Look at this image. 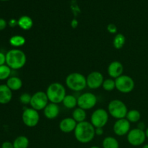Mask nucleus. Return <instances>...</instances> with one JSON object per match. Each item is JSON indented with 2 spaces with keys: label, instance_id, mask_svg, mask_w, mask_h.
<instances>
[{
  "label": "nucleus",
  "instance_id": "2eb2a0df",
  "mask_svg": "<svg viewBox=\"0 0 148 148\" xmlns=\"http://www.w3.org/2000/svg\"><path fill=\"white\" fill-rule=\"evenodd\" d=\"M77 123L73 118H65L62 119L59 123V130L64 133H70L75 131Z\"/></svg>",
  "mask_w": 148,
  "mask_h": 148
},
{
  "label": "nucleus",
  "instance_id": "aec40b11",
  "mask_svg": "<svg viewBox=\"0 0 148 148\" xmlns=\"http://www.w3.org/2000/svg\"><path fill=\"white\" fill-rule=\"evenodd\" d=\"M87 117V113L86 111L82 108H76L72 112V118L75 119V121L77 123H80L83 122L85 121Z\"/></svg>",
  "mask_w": 148,
  "mask_h": 148
},
{
  "label": "nucleus",
  "instance_id": "ea45409f",
  "mask_svg": "<svg viewBox=\"0 0 148 148\" xmlns=\"http://www.w3.org/2000/svg\"><path fill=\"white\" fill-rule=\"evenodd\" d=\"M90 148H101V147H98V146H92V147H90Z\"/></svg>",
  "mask_w": 148,
  "mask_h": 148
},
{
  "label": "nucleus",
  "instance_id": "58836bf2",
  "mask_svg": "<svg viewBox=\"0 0 148 148\" xmlns=\"http://www.w3.org/2000/svg\"><path fill=\"white\" fill-rule=\"evenodd\" d=\"M142 148H148V144H146L145 145H143V147Z\"/></svg>",
  "mask_w": 148,
  "mask_h": 148
},
{
  "label": "nucleus",
  "instance_id": "f3484780",
  "mask_svg": "<svg viewBox=\"0 0 148 148\" xmlns=\"http://www.w3.org/2000/svg\"><path fill=\"white\" fill-rule=\"evenodd\" d=\"M12 98V91L7 85H0V104H7Z\"/></svg>",
  "mask_w": 148,
  "mask_h": 148
},
{
  "label": "nucleus",
  "instance_id": "423d86ee",
  "mask_svg": "<svg viewBox=\"0 0 148 148\" xmlns=\"http://www.w3.org/2000/svg\"><path fill=\"white\" fill-rule=\"evenodd\" d=\"M116 89L121 93H130L134 90L135 83L132 78L128 75H122L115 79Z\"/></svg>",
  "mask_w": 148,
  "mask_h": 148
},
{
  "label": "nucleus",
  "instance_id": "393cba45",
  "mask_svg": "<svg viewBox=\"0 0 148 148\" xmlns=\"http://www.w3.org/2000/svg\"><path fill=\"white\" fill-rule=\"evenodd\" d=\"M126 119L130 123H137L141 119V114H140V111L136 109L130 110L127 112Z\"/></svg>",
  "mask_w": 148,
  "mask_h": 148
},
{
  "label": "nucleus",
  "instance_id": "e433bc0d",
  "mask_svg": "<svg viewBox=\"0 0 148 148\" xmlns=\"http://www.w3.org/2000/svg\"><path fill=\"white\" fill-rule=\"evenodd\" d=\"M137 128L140 129V130H144L145 128V124L143 122H140L138 124V127H137Z\"/></svg>",
  "mask_w": 148,
  "mask_h": 148
},
{
  "label": "nucleus",
  "instance_id": "4468645a",
  "mask_svg": "<svg viewBox=\"0 0 148 148\" xmlns=\"http://www.w3.org/2000/svg\"><path fill=\"white\" fill-rule=\"evenodd\" d=\"M124 72L123 64L119 61H114L108 66V74L111 78L116 79L121 76Z\"/></svg>",
  "mask_w": 148,
  "mask_h": 148
},
{
  "label": "nucleus",
  "instance_id": "f257e3e1",
  "mask_svg": "<svg viewBox=\"0 0 148 148\" xmlns=\"http://www.w3.org/2000/svg\"><path fill=\"white\" fill-rule=\"evenodd\" d=\"M95 128L90 122L83 121L78 123L74 131L75 137L79 143L82 144L89 143L95 136Z\"/></svg>",
  "mask_w": 148,
  "mask_h": 148
},
{
  "label": "nucleus",
  "instance_id": "72a5a7b5",
  "mask_svg": "<svg viewBox=\"0 0 148 148\" xmlns=\"http://www.w3.org/2000/svg\"><path fill=\"white\" fill-rule=\"evenodd\" d=\"M8 25L11 27H14L15 26L18 25V23H17V20H16L15 19H11V20L9 21Z\"/></svg>",
  "mask_w": 148,
  "mask_h": 148
},
{
  "label": "nucleus",
  "instance_id": "5701e85b",
  "mask_svg": "<svg viewBox=\"0 0 148 148\" xmlns=\"http://www.w3.org/2000/svg\"><path fill=\"white\" fill-rule=\"evenodd\" d=\"M103 148H119L118 140L114 137H106L102 143Z\"/></svg>",
  "mask_w": 148,
  "mask_h": 148
},
{
  "label": "nucleus",
  "instance_id": "1a4fd4ad",
  "mask_svg": "<svg viewBox=\"0 0 148 148\" xmlns=\"http://www.w3.org/2000/svg\"><path fill=\"white\" fill-rule=\"evenodd\" d=\"M97 97L92 92H85L77 98V106L79 108L85 110L92 109L97 103Z\"/></svg>",
  "mask_w": 148,
  "mask_h": 148
},
{
  "label": "nucleus",
  "instance_id": "4be33fe9",
  "mask_svg": "<svg viewBox=\"0 0 148 148\" xmlns=\"http://www.w3.org/2000/svg\"><path fill=\"white\" fill-rule=\"evenodd\" d=\"M14 148H28L29 140L25 136H19L13 142Z\"/></svg>",
  "mask_w": 148,
  "mask_h": 148
},
{
  "label": "nucleus",
  "instance_id": "b1692460",
  "mask_svg": "<svg viewBox=\"0 0 148 148\" xmlns=\"http://www.w3.org/2000/svg\"><path fill=\"white\" fill-rule=\"evenodd\" d=\"M126 43V37L121 33L116 35L113 40V46L116 49H121L124 47Z\"/></svg>",
  "mask_w": 148,
  "mask_h": 148
},
{
  "label": "nucleus",
  "instance_id": "20e7f679",
  "mask_svg": "<svg viewBox=\"0 0 148 148\" xmlns=\"http://www.w3.org/2000/svg\"><path fill=\"white\" fill-rule=\"evenodd\" d=\"M65 83L71 90L79 92L87 87L86 77L79 72H72L67 75L65 79Z\"/></svg>",
  "mask_w": 148,
  "mask_h": 148
},
{
  "label": "nucleus",
  "instance_id": "2f4dec72",
  "mask_svg": "<svg viewBox=\"0 0 148 148\" xmlns=\"http://www.w3.org/2000/svg\"><path fill=\"white\" fill-rule=\"evenodd\" d=\"M6 64V54L2 52H0V66H2Z\"/></svg>",
  "mask_w": 148,
  "mask_h": 148
},
{
  "label": "nucleus",
  "instance_id": "c9c22d12",
  "mask_svg": "<svg viewBox=\"0 0 148 148\" xmlns=\"http://www.w3.org/2000/svg\"><path fill=\"white\" fill-rule=\"evenodd\" d=\"M78 24H79V23H78L77 20L76 19H73V20H72V23H71V26H72V28L75 29L77 27Z\"/></svg>",
  "mask_w": 148,
  "mask_h": 148
},
{
  "label": "nucleus",
  "instance_id": "9b49d317",
  "mask_svg": "<svg viewBox=\"0 0 148 148\" xmlns=\"http://www.w3.org/2000/svg\"><path fill=\"white\" fill-rule=\"evenodd\" d=\"M145 132L138 128L131 130L127 134V141L131 145L137 147L144 144L146 140Z\"/></svg>",
  "mask_w": 148,
  "mask_h": 148
},
{
  "label": "nucleus",
  "instance_id": "dca6fc26",
  "mask_svg": "<svg viewBox=\"0 0 148 148\" xmlns=\"http://www.w3.org/2000/svg\"><path fill=\"white\" fill-rule=\"evenodd\" d=\"M59 107L58 104L50 103L43 109V114L48 119H54L59 114Z\"/></svg>",
  "mask_w": 148,
  "mask_h": 148
},
{
  "label": "nucleus",
  "instance_id": "473e14b6",
  "mask_svg": "<svg viewBox=\"0 0 148 148\" xmlns=\"http://www.w3.org/2000/svg\"><path fill=\"white\" fill-rule=\"evenodd\" d=\"M1 148H14V145H13V143L9 141H5L1 145Z\"/></svg>",
  "mask_w": 148,
  "mask_h": 148
},
{
  "label": "nucleus",
  "instance_id": "412c9836",
  "mask_svg": "<svg viewBox=\"0 0 148 148\" xmlns=\"http://www.w3.org/2000/svg\"><path fill=\"white\" fill-rule=\"evenodd\" d=\"M62 103L65 108L72 109L77 106V98L72 95H66L64 98Z\"/></svg>",
  "mask_w": 148,
  "mask_h": 148
},
{
  "label": "nucleus",
  "instance_id": "39448f33",
  "mask_svg": "<svg viewBox=\"0 0 148 148\" xmlns=\"http://www.w3.org/2000/svg\"><path fill=\"white\" fill-rule=\"evenodd\" d=\"M108 112L111 116L118 120L126 118L128 108L123 101L116 99L108 103Z\"/></svg>",
  "mask_w": 148,
  "mask_h": 148
},
{
  "label": "nucleus",
  "instance_id": "a878e982",
  "mask_svg": "<svg viewBox=\"0 0 148 148\" xmlns=\"http://www.w3.org/2000/svg\"><path fill=\"white\" fill-rule=\"evenodd\" d=\"M10 43L13 47H21L25 43V38L23 36L19 35L13 36L10 38Z\"/></svg>",
  "mask_w": 148,
  "mask_h": 148
},
{
  "label": "nucleus",
  "instance_id": "6ab92c4d",
  "mask_svg": "<svg viewBox=\"0 0 148 148\" xmlns=\"http://www.w3.org/2000/svg\"><path fill=\"white\" fill-rule=\"evenodd\" d=\"M18 26L23 30H29L32 28L33 25V22L31 17L29 16H22L17 20Z\"/></svg>",
  "mask_w": 148,
  "mask_h": 148
},
{
  "label": "nucleus",
  "instance_id": "a19ab883",
  "mask_svg": "<svg viewBox=\"0 0 148 148\" xmlns=\"http://www.w3.org/2000/svg\"><path fill=\"white\" fill-rule=\"evenodd\" d=\"M0 1H8V0H0Z\"/></svg>",
  "mask_w": 148,
  "mask_h": 148
},
{
  "label": "nucleus",
  "instance_id": "cd10ccee",
  "mask_svg": "<svg viewBox=\"0 0 148 148\" xmlns=\"http://www.w3.org/2000/svg\"><path fill=\"white\" fill-rule=\"evenodd\" d=\"M102 88L105 90L106 91H112L116 88L115 80L111 78L110 79H104L103 83L102 85Z\"/></svg>",
  "mask_w": 148,
  "mask_h": 148
},
{
  "label": "nucleus",
  "instance_id": "9d476101",
  "mask_svg": "<svg viewBox=\"0 0 148 148\" xmlns=\"http://www.w3.org/2000/svg\"><path fill=\"white\" fill-rule=\"evenodd\" d=\"M49 101L46 92L38 91L32 95L30 105L31 106V108L38 111L44 109L49 104Z\"/></svg>",
  "mask_w": 148,
  "mask_h": 148
},
{
  "label": "nucleus",
  "instance_id": "f8f14e48",
  "mask_svg": "<svg viewBox=\"0 0 148 148\" xmlns=\"http://www.w3.org/2000/svg\"><path fill=\"white\" fill-rule=\"evenodd\" d=\"M86 79L87 87H88L90 89L95 90L102 87L104 77L102 73H101L100 72H97V71H94V72H90L88 75Z\"/></svg>",
  "mask_w": 148,
  "mask_h": 148
},
{
  "label": "nucleus",
  "instance_id": "6e6552de",
  "mask_svg": "<svg viewBox=\"0 0 148 148\" xmlns=\"http://www.w3.org/2000/svg\"><path fill=\"white\" fill-rule=\"evenodd\" d=\"M22 120L26 127H35L40 121L38 111L33 108H27L23 111L22 114Z\"/></svg>",
  "mask_w": 148,
  "mask_h": 148
},
{
  "label": "nucleus",
  "instance_id": "7ed1b4c3",
  "mask_svg": "<svg viewBox=\"0 0 148 148\" xmlns=\"http://www.w3.org/2000/svg\"><path fill=\"white\" fill-rule=\"evenodd\" d=\"M50 103L59 104L62 103L66 95V89L62 84L59 82H53L47 88L46 92Z\"/></svg>",
  "mask_w": 148,
  "mask_h": 148
},
{
  "label": "nucleus",
  "instance_id": "c85d7f7f",
  "mask_svg": "<svg viewBox=\"0 0 148 148\" xmlns=\"http://www.w3.org/2000/svg\"><path fill=\"white\" fill-rule=\"evenodd\" d=\"M31 98L32 95H30L29 93H27V92H25L20 96V101L23 105H28L30 103Z\"/></svg>",
  "mask_w": 148,
  "mask_h": 148
},
{
  "label": "nucleus",
  "instance_id": "f704fd0d",
  "mask_svg": "<svg viewBox=\"0 0 148 148\" xmlns=\"http://www.w3.org/2000/svg\"><path fill=\"white\" fill-rule=\"evenodd\" d=\"M95 135L101 136L103 134V128L102 127H99V128H95Z\"/></svg>",
  "mask_w": 148,
  "mask_h": 148
},
{
  "label": "nucleus",
  "instance_id": "c756f323",
  "mask_svg": "<svg viewBox=\"0 0 148 148\" xmlns=\"http://www.w3.org/2000/svg\"><path fill=\"white\" fill-rule=\"evenodd\" d=\"M107 30L110 33H111V34H115V33H117L116 25H115L114 24H112V23L108 25V26H107Z\"/></svg>",
  "mask_w": 148,
  "mask_h": 148
},
{
  "label": "nucleus",
  "instance_id": "f03ea898",
  "mask_svg": "<svg viewBox=\"0 0 148 148\" xmlns=\"http://www.w3.org/2000/svg\"><path fill=\"white\" fill-rule=\"evenodd\" d=\"M26 62L25 53L20 49H11L6 53V64L11 69H21L25 65Z\"/></svg>",
  "mask_w": 148,
  "mask_h": 148
},
{
  "label": "nucleus",
  "instance_id": "4c0bfd02",
  "mask_svg": "<svg viewBox=\"0 0 148 148\" xmlns=\"http://www.w3.org/2000/svg\"><path fill=\"white\" fill-rule=\"evenodd\" d=\"M145 132L146 137H147V138L148 139V127H147V129H146V130H145Z\"/></svg>",
  "mask_w": 148,
  "mask_h": 148
},
{
  "label": "nucleus",
  "instance_id": "a211bd4d",
  "mask_svg": "<svg viewBox=\"0 0 148 148\" xmlns=\"http://www.w3.org/2000/svg\"><path fill=\"white\" fill-rule=\"evenodd\" d=\"M6 85L12 91L19 90L23 87V81L18 77H11L7 80Z\"/></svg>",
  "mask_w": 148,
  "mask_h": 148
},
{
  "label": "nucleus",
  "instance_id": "bb28decb",
  "mask_svg": "<svg viewBox=\"0 0 148 148\" xmlns=\"http://www.w3.org/2000/svg\"><path fill=\"white\" fill-rule=\"evenodd\" d=\"M11 69L7 64L0 66V80H5L10 78Z\"/></svg>",
  "mask_w": 148,
  "mask_h": 148
},
{
  "label": "nucleus",
  "instance_id": "7c9ffc66",
  "mask_svg": "<svg viewBox=\"0 0 148 148\" xmlns=\"http://www.w3.org/2000/svg\"><path fill=\"white\" fill-rule=\"evenodd\" d=\"M7 26V22L4 19L0 18V31L4 30Z\"/></svg>",
  "mask_w": 148,
  "mask_h": 148
},
{
  "label": "nucleus",
  "instance_id": "0eeeda50",
  "mask_svg": "<svg viewBox=\"0 0 148 148\" xmlns=\"http://www.w3.org/2000/svg\"><path fill=\"white\" fill-rule=\"evenodd\" d=\"M109 114L103 108H98L93 111L90 117V123L95 128H103L108 123Z\"/></svg>",
  "mask_w": 148,
  "mask_h": 148
},
{
  "label": "nucleus",
  "instance_id": "ddd939ff",
  "mask_svg": "<svg viewBox=\"0 0 148 148\" xmlns=\"http://www.w3.org/2000/svg\"><path fill=\"white\" fill-rule=\"evenodd\" d=\"M113 130L117 136L122 137L127 135L130 131V122L126 118L116 120L114 124Z\"/></svg>",
  "mask_w": 148,
  "mask_h": 148
}]
</instances>
